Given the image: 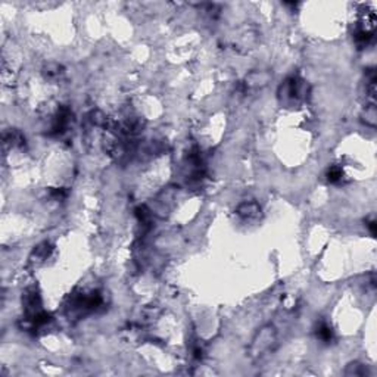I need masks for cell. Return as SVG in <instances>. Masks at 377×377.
<instances>
[{
  "label": "cell",
  "mask_w": 377,
  "mask_h": 377,
  "mask_svg": "<svg viewBox=\"0 0 377 377\" xmlns=\"http://www.w3.org/2000/svg\"><path fill=\"white\" fill-rule=\"evenodd\" d=\"M270 77H271V75H270V72H267V71H254V72H250V74L247 75L246 81H247V86L263 87V86H266V84L268 83Z\"/></svg>",
  "instance_id": "cell-4"
},
{
  "label": "cell",
  "mask_w": 377,
  "mask_h": 377,
  "mask_svg": "<svg viewBox=\"0 0 377 377\" xmlns=\"http://www.w3.org/2000/svg\"><path fill=\"white\" fill-rule=\"evenodd\" d=\"M237 215L243 220H260L261 206L257 202H243L237 206Z\"/></svg>",
  "instance_id": "cell-3"
},
{
  "label": "cell",
  "mask_w": 377,
  "mask_h": 377,
  "mask_svg": "<svg viewBox=\"0 0 377 377\" xmlns=\"http://www.w3.org/2000/svg\"><path fill=\"white\" fill-rule=\"evenodd\" d=\"M343 178V171L340 167H330L327 171V180L330 183H339Z\"/></svg>",
  "instance_id": "cell-10"
},
{
  "label": "cell",
  "mask_w": 377,
  "mask_h": 377,
  "mask_svg": "<svg viewBox=\"0 0 377 377\" xmlns=\"http://www.w3.org/2000/svg\"><path fill=\"white\" fill-rule=\"evenodd\" d=\"M276 340H277V332L271 324H267V326L261 327L257 332V334L254 336L252 342H250L249 355L252 358L263 356L266 352H268L273 348Z\"/></svg>",
  "instance_id": "cell-1"
},
{
  "label": "cell",
  "mask_w": 377,
  "mask_h": 377,
  "mask_svg": "<svg viewBox=\"0 0 377 377\" xmlns=\"http://www.w3.org/2000/svg\"><path fill=\"white\" fill-rule=\"evenodd\" d=\"M305 94V86L298 78H289L280 87V97L285 103H295Z\"/></svg>",
  "instance_id": "cell-2"
},
{
  "label": "cell",
  "mask_w": 377,
  "mask_h": 377,
  "mask_svg": "<svg viewBox=\"0 0 377 377\" xmlns=\"http://www.w3.org/2000/svg\"><path fill=\"white\" fill-rule=\"evenodd\" d=\"M44 75H46V78H49V80H59V78L64 75L62 67L58 65V64H49V65L44 68Z\"/></svg>",
  "instance_id": "cell-7"
},
{
  "label": "cell",
  "mask_w": 377,
  "mask_h": 377,
  "mask_svg": "<svg viewBox=\"0 0 377 377\" xmlns=\"http://www.w3.org/2000/svg\"><path fill=\"white\" fill-rule=\"evenodd\" d=\"M343 374L349 376V377H364V376H368L370 371H368L367 365H364L358 361H354L346 365V368L343 370Z\"/></svg>",
  "instance_id": "cell-5"
},
{
  "label": "cell",
  "mask_w": 377,
  "mask_h": 377,
  "mask_svg": "<svg viewBox=\"0 0 377 377\" xmlns=\"http://www.w3.org/2000/svg\"><path fill=\"white\" fill-rule=\"evenodd\" d=\"M50 250H52V247H50V244H49L47 242L39 244V246L34 249V257H36V260H37V261H44V260L49 257Z\"/></svg>",
  "instance_id": "cell-8"
},
{
  "label": "cell",
  "mask_w": 377,
  "mask_h": 377,
  "mask_svg": "<svg viewBox=\"0 0 377 377\" xmlns=\"http://www.w3.org/2000/svg\"><path fill=\"white\" fill-rule=\"evenodd\" d=\"M317 336H318V339H321L323 342H330V340L333 339V332H332V329H330L329 324L321 323V324L318 326V329H317Z\"/></svg>",
  "instance_id": "cell-9"
},
{
  "label": "cell",
  "mask_w": 377,
  "mask_h": 377,
  "mask_svg": "<svg viewBox=\"0 0 377 377\" xmlns=\"http://www.w3.org/2000/svg\"><path fill=\"white\" fill-rule=\"evenodd\" d=\"M362 121L365 122V125H368V127L374 129L376 127V122H377V111H376V105L374 103H370L365 106V109L362 111V115H361Z\"/></svg>",
  "instance_id": "cell-6"
}]
</instances>
